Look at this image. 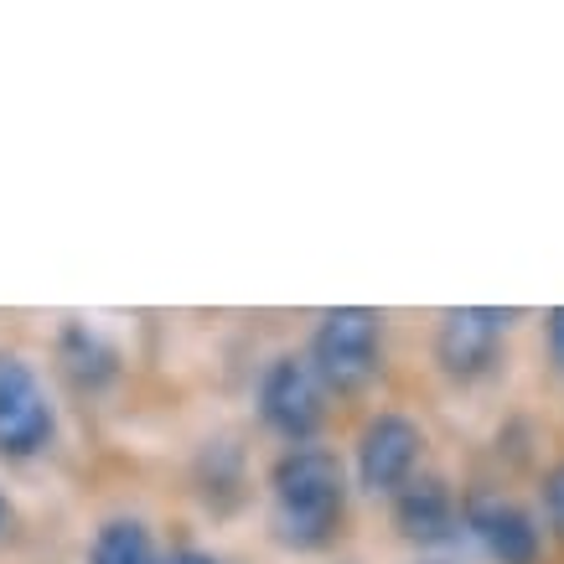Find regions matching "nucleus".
Segmentation results:
<instances>
[{
    "label": "nucleus",
    "mask_w": 564,
    "mask_h": 564,
    "mask_svg": "<svg viewBox=\"0 0 564 564\" xmlns=\"http://www.w3.org/2000/svg\"><path fill=\"white\" fill-rule=\"evenodd\" d=\"M347 466L326 445H285L270 466V523L274 539L295 554L337 544L347 523Z\"/></svg>",
    "instance_id": "1"
},
{
    "label": "nucleus",
    "mask_w": 564,
    "mask_h": 564,
    "mask_svg": "<svg viewBox=\"0 0 564 564\" xmlns=\"http://www.w3.org/2000/svg\"><path fill=\"white\" fill-rule=\"evenodd\" d=\"M306 362L326 393H362L383 368V316L368 306L322 311V322L311 326Z\"/></svg>",
    "instance_id": "2"
},
{
    "label": "nucleus",
    "mask_w": 564,
    "mask_h": 564,
    "mask_svg": "<svg viewBox=\"0 0 564 564\" xmlns=\"http://www.w3.org/2000/svg\"><path fill=\"white\" fill-rule=\"evenodd\" d=\"M57 441V410L36 362L0 347V462H36Z\"/></svg>",
    "instance_id": "3"
},
{
    "label": "nucleus",
    "mask_w": 564,
    "mask_h": 564,
    "mask_svg": "<svg viewBox=\"0 0 564 564\" xmlns=\"http://www.w3.org/2000/svg\"><path fill=\"white\" fill-rule=\"evenodd\" d=\"M254 410L264 430L280 435L285 445H311L326 420V389L301 352H280L264 362V373L254 383Z\"/></svg>",
    "instance_id": "4"
},
{
    "label": "nucleus",
    "mask_w": 564,
    "mask_h": 564,
    "mask_svg": "<svg viewBox=\"0 0 564 564\" xmlns=\"http://www.w3.org/2000/svg\"><path fill=\"white\" fill-rule=\"evenodd\" d=\"M508 332H513V311L497 306H456L445 311L441 326H435V362L451 383H477L502 362V347H508Z\"/></svg>",
    "instance_id": "5"
},
{
    "label": "nucleus",
    "mask_w": 564,
    "mask_h": 564,
    "mask_svg": "<svg viewBox=\"0 0 564 564\" xmlns=\"http://www.w3.org/2000/svg\"><path fill=\"white\" fill-rule=\"evenodd\" d=\"M420 456H425V430L410 414L378 410L358 435V487L373 497H393L410 477H420Z\"/></svg>",
    "instance_id": "6"
},
{
    "label": "nucleus",
    "mask_w": 564,
    "mask_h": 564,
    "mask_svg": "<svg viewBox=\"0 0 564 564\" xmlns=\"http://www.w3.org/2000/svg\"><path fill=\"white\" fill-rule=\"evenodd\" d=\"M462 533H471L481 544V554L497 564H539V554H544L539 518L502 492L462 497Z\"/></svg>",
    "instance_id": "7"
},
{
    "label": "nucleus",
    "mask_w": 564,
    "mask_h": 564,
    "mask_svg": "<svg viewBox=\"0 0 564 564\" xmlns=\"http://www.w3.org/2000/svg\"><path fill=\"white\" fill-rule=\"evenodd\" d=\"M393 529L420 549L451 544V539L462 533V502L451 492V481L430 477V471L404 481V487L393 492Z\"/></svg>",
    "instance_id": "8"
},
{
    "label": "nucleus",
    "mask_w": 564,
    "mask_h": 564,
    "mask_svg": "<svg viewBox=\"0 0 564 564\" xmlns=\"http://www.w3.org/2000/svg\"><path fill=\"white\" fill-rule=\"evenodd\" d=\"M57 368L68 373V383L78 393H104L115 378H120V347L104 337L99 326L88 322H68L57 332Z\"/></svg>",
    "instance_id": "9"
},
{
    "label": "nucleus",
    "mask_w": 564,
    "mask_h": 564,
    "mask_svg": "<svg viewBox=\"0 0 564 564\" xmlns=\"http://www.w3.org/2000/svg\"><path fill=\"white\" fill-rule=\"evenodd\" d=\"M197 492L213 513H234L243 497H249V466L243 451L234 441H207L197 456Z\"/></svg>",
    "instance_id": "10"
},
{
    "label": "nucleus",
    "mask_w": 564,
    "mask_h": 564,
    "mask_svg": "<svg viewBox=\"0 0 564 564\" xmlns=\"http://www.w3.org/2000/svg\"><path fill=\"white\" fill-rule=\"evenodd\" d=\"M84 564H161V554H155V533L145 518H104L99 529H94V539H88V554Z\"/></svg>",
    "instance_id": "11"
},
{
    "label": "nucleus",
    "mask_w": 564,
    "mask_h": 564,
    "mask_svg": "<svg viewBox=\"0 0 564 564\" xmlns=\"http://www.w3.org/2000/svg\"><path fill=\"white\" fill-rule=\"evenodd\" d=\"M544 518L564 533V466H554L544 477Z\"/></svg>",
    "instance_id": "12"
},
{
    "label": "nucleus",
    "mask_w": 564,
    "mask_h": 564,
    "mask_svg": "<svg viewBox=\"0 0 564 564\" xmlns=\"http://www.w3.org/2000/svg\"><path fill=\"white\" fill-rule=\"evenodd\" d=\"M544 347H549V362L564 373V306H554L544 316Z\"/></svg>",
    "instance_id": "13"
},
{
    "label": "nucleus",
    "mask_w": 564,
    "mask_h": 564,
    "mask_svg": "<svg viewBox=\"0 0 564 564\" xmlns=\"http://www.w3.org/2000/svg\"><path fill=\"white\" fill-rule=\"evenodd\" d=\"M161 564H223L213 549H172V554H161Z\"/></svg>",
    "instance_id": "14"
},
{
    "label": "nucleus",
    "mask_w": 564,
    "mask_h": 564,
    "mask_svg": "<svg viewBox=\"0 0 564 564\" xmlns=\"http://www.w3.org/2000/svg\"><path fill=\"white\" fill-rule=\"evenodd\" d=\"M11 518H17V513H11V497L0 492V539H6V533H11Z\"/></svg>",
    "instance_id": "15"
},
{
    "label": "nucleus",
    "mask_w": 564,
    "mask_h": 564,
    "mask_svg": "<svg viewBox=\"0 0 564 564\" xmlns=\"http://www.w3.org/2000/svg\"><path fill=\"white\" fill-rule=\"evenodd\" d=\"M425 564H445V560H425Z\"/></svg>",
    "instance_id": "16"
}]
</instances>
